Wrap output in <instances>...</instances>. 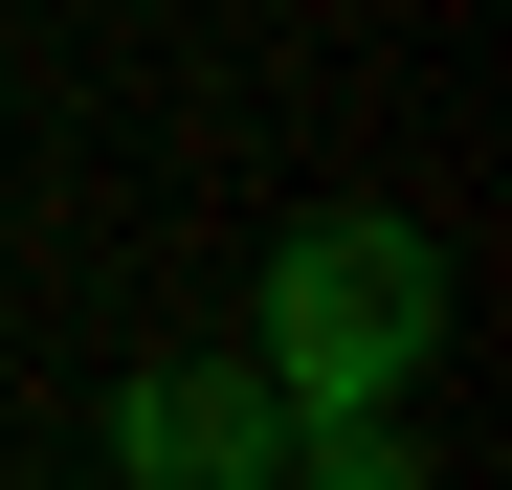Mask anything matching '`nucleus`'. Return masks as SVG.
Returning a JSON list of instances; mask_svg holds the SVG:
<instances>
[{"instance_id": "obj_1", "label": "nucleus", "mask_w": 512, "mask_h": 490, "mask_svg": "<svg viewBox=\"0 0 512 490\" xmlns=\"http://www.w3.org/2000/svg\"><path fill=\"white\" fill-rule=\"evenodd\" d=\"M245 357H268L290 424H312V401H401L423 357H446V223L312 201V223L268 245V290H245Z\"/></svg>"}, {"instance_id": "obj_2", "label": "nucleus", "mask_w": 512, "mask_h": 490, "mask_svg": "<svg viewBox=\"0 0 512 490\" xmlns=\"http://www.w3.org/2000/svg\"><path fill=\"white\" fill-rule=\"evenodd\" d=\"M90 446L134 490H290V401H268V357H156V379H112Z\"/></svg>"}]
</instances>
